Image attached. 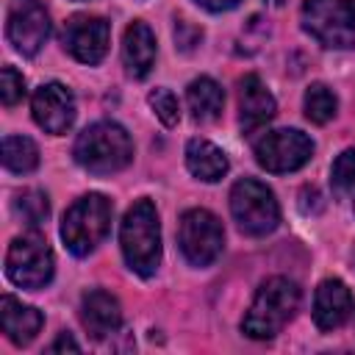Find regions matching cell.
Segmentation results:
<instances>
[{
	"label": "cell",
	"mask_w": 355,
	"mask_h": 355,
	"mask_svg": "<svg viewBox=\"0 0 355 355\" xmlns=\"http://www.w3.org/2000/svg\"><path fill=\"white\" fill-rule=\"evenodd\" d=\"M31 114H33V122L44 130V133H53V136H61L72 128L75 122V97L72 92L53 80V83H42L33 97H31Z\"/></svg>",
	"instance_id": "7c38bea8"
},
{
	"label": "cell",
	"mask_w": 355,
	"mask_h": 355,
	"mask_svg": "<svg viewBox=\"0 0 355 355\" xmlns=\"http://www.w3.org/2000/svg\"><path fill=\"white\" fill-rule=\"evenodd\" d=\"M119 247L130 272L150 277L161 266V222L155 202L141 197L136 200L119 225Z\"/></svg>",
	"instance_id": "6da1fadb"
},
{
	"label": "cell",
	"mask_w": 355,
	"mask_h": 355,
	"mask_svg": "<svg viewBox=\"0 0 355 355\" xmlns=\"http://www.w3.org/2000/svg\"><path fill=\"white\" fill-rule=\"evenodd\" d=\"M6 36L22 55H36L50 36V14L42 0H11L6 17Z\"/></svg>",
	"instance_id": "30bf717a"
},
{
	"label": "cell",
	"mask_w": 355,
	"mask_h": 355,
	"mask_svg": "<svg viewBox=\"0 0 355 355\" xmlns=\"http://www.w3.org/2000/svg\"><path fill=\"white\" fill-rule=\"evenodd\" d=\"M302 108H305V116L316 125H324L336 116L338 111V97L333 94V89H327L324 83H311L305 89V97H302Z\"/></svg>",
	"instance_id": "44dd1931"
},
{
	"label": "cell",
	"mask_w": 355,
	"mask_h": 355,
	"mask_svg": "<svg viewBox=\"0 0 355 355\" xmlns=\"http://www.w3.org/2000/svg\"><path fill=\"white\" fill-rule=\"evenodd\" d=\"M272 3H275V6H280V3H283V0H272Z\"/></svg>",
	"instance_id": "83f0119b"
},
{
	"label": "cell",
	"mask_w": 355,
	"mask_h": 355,
	"mask_svg": "<svg viewBox=\"0 0 355 355\" xmlns=\"http://www.w3.org/2000/svg\"><path fill=\"white\" fill-rule=\"evenodd\" d=\"M122 64L130 78H147L155 64V33L147 22L133 19L122 36Z\"/></svg>",
	"instance_id": "e0dca14e"
},
{
	"label": "cell",
	"mask_w": 355,
	"mask_h": 355,
	"mask_svg": "<svg viewBox=\"0 0 355 355\" xmlns=\"http://www.w3.org/2000/svg\"><path fill=\"white\" fill-rule=\"evenodd\" d=\"M0 97H3V105H8V108L25 97V78L14 67H3V72H0Z\"/></svg>",
	"instance_id": "d4e9b609"
},
{
	"label": "cell",
	"mask_w": 355,
	"mask_h": 355,
	"mask_svg": "<svg viewBox=\"0 0 355 355\" xmlns=\"http://www.w3.org/2000/svg\"><path fill=\"white\" fill-rule=\"evenodd\" d=\"M64 50L80 64H100L111 44V25L97 14H75L64 22L61 31Z\"/></svg>",
	"instance_id": "8fae6325"
},
{
	"label": "cell",
	"mask_w": 355,
	"mask_h": 355,
	"mask_svg": "<svg viewBox=\"0 0 355 355\" xmlns=\"http://www.w3.org/2000/svg\"><path fill=\"white\" fill-rule=\"evenodd\" d=\"M311 155H313V141L297 128L266 130L255 141V161L275 175L297 172L311 161Z\"/></svg>",
	"instance_id": "9c48e42d"
},
{
	"label": "cell",
	"mask_w": 355,
	"mask_h": 355,
	"mask_svg": "<svg viewBox=\"0 0 355 355\" xmlns=\"http://www.w3.org/2000/svg\"><path fill=\"white\" fill-rule=\"evenodd\" d=\"M186 105L197 122H211L225 108V92L214 78H194L186 89Z\"/></svg>",
	"instance_id": "d6986e66"
},
{
	"label": "cell",
	"mask_w": 355,
	"mask_h": 355,
	"mask_svg": "<svg viewBox=\"0 0 355 355\" xmlns=\"http://www.w3.org/2000/svg\"><path fill=\"white\" fill-rule=\"evenodd\" d=\"M53 272H55V258L47 239L39 230H28L8 244L6 275L14 286L39 291L53 280Z\"/></svg>",
	"instance_id": "8992f818"
},
{
	"label": "cell",
	"mask_w": 355,
	"mask_h": 355,
	"mask_svg": "<svg viewBox=\"0 0 355 355\" xmlns=\"http://www.w3.org/2000/svg\"><path fill=\"white\" fill-rule=\"evenodd\" d=\"M330 186L338 197H344L355 189V147H347L336 155V161L330 166Z\"/></svg>",
	"instance_id": "603a6c76"
},
{
	"label": "cell",
	"mask_w": 355,
	"mask_h": 355,
	"mask_svg": "<svg viewBox=\"0 0 355 355\" xmlns=\"http://www.w3.org/2000/svg\"><path fill=\"white\" fill-rule=\"evenodd\" d=\"M186 166L189 172L197 178V180H205V183H216L227 175L230 169V161L227 155L208 139H189L186 144Z\"/></svg>",
	"instance_id": "ac0fdd59"
},
{
	"label": "cell",
	"mask_w": 355,
	"mask_h": 355,
	"mask_svg": "<svg viewBox=\"0 0 355 355\" xmlns=\"http://www.w3.org/2000/svg\"><path fill=\"white\" fill-rule=\"evenodd\" d=\"M178 244L191 266H211L225 247L222 222L205 208H189L178 222Z\"/></svg>",
	"instance_id": "ba28073f"
},
{
	"label": "cell",
	"mask_w": 355,
	"mask_h": 355,
	"mask_svg": "<svg viewBox=\"0 0 355 355\" xmlns=\"http://www.w3.org/2000/svg\"><path fill=\"white\" fill-rule=\"evenodd\" d=\"M352 313V294L344 280L327 277L319 283L313 294V322L319 330H336L341 327Z\"/></svg>",
	"instance_id": "5bb4252c"
},
{
	"label": "cell",
	"mask_w": 355,
	"mask_h": 355,
	"mask_svg": "<svg viewBox=\"0 0 355 355\" xmlns=\"http://www.w3.org/2000/svg\"><path fill=\"white\" fill-rule=\"evenodd\" d=\"M64 349H69V352H80V344H78L69 333H61V336L47 347V352H64Z\"/></svg>",
	"instance_id": "484cf974"
},
{
	"label": "cell",
	"mask_w": 355,
	"mask_h": 355,
	"mask_svg": "<svg viewBox=\"0 0 355 355\" xmlns=\"http://www.w3.org/2000/svg\"><path fill=\"white\" fill-rule=\"evenodd\" d=\"M111 216H114L111 200L105 194L89 191L67 208V214L61 219V241L67 244V250L72 255L83 258L108 236Z\"/></svg>",
	"instance_id": "277c9868"
},
{
	"label": "cell",
	"mask_w": 355,
	"mask_h": 355,
	"mask_svg": "<svg viewBox=\"0 0 355 355\" xmlns=\"http://www.w3.org/2000/svg\"><path fill=\"white\" fill-rule=\"evenodd\" d=\"M300 22L302 31L322 47H355V0H305Z\"/></svg>",
	"instance_id": "5b68a950"
},
{
	"label": "cell",
	"mask_w": 355,
	"mask_h": 355,
	"mask_svg": "<svg viewBox=\"0 0 355 355\" xmlns=\"http://www.w3.org/2000/svg\"><path fill=\"white\" fill-rule=\"evenodd\" d=\"M230 214L239 230L247 236H266L280 225V205L275 191L255 178H241L233 183Z\"/></svg>",
	"instance_id": "52a82bcc"
},
{
	"label": "cell",
	"mask_w": 355,
	"mask_h": 355,
	"mask_svg": "<svg viewBox=\"0 0 355 355\" xmlns=\"http://www.w3.org/2000/svg\"><path fill=\"white\" fill-rule=\"evenodd\" d=\"M42 324H44V316L33 305H25L11 294H3V300H0V327H3V333L11 344L28 347L39 336Z\"/></svg>",
	"instance_id": "2e32d148"
},
{
	"label": "cell",
	"mask_w": 355,
	"mask_h": 355,
	"mask_svg": "<svg viewBox=\"0 0 355 355\" xmlns=\"http://www.w3.org/2000/svg\"><path fill=\"white\" fill-rule=\"evenodd\" d=\"M72 155L92 175H114L133 161V141L122 125L103 119L78 133Z\"/></svg>",
	"instance_id": "3957f363"
},
{
	"label": "cell",
	"mask_w": 355,
	"mask_h": 355,
	"mask_svg": "<svg viewBox=\"0 0 355 355\" xmlns=\"http://www.w3.org/2000/svg\"><path fill=\"white\" fill-rule=\"evenodd\" d=\"M3 166L17 175H28L39 166V147L28 136H6L3 139Z\"/></svg>",
	"instance_id": "ffe728a7"
},
{
	"label": "cell",
	"mask_w": 355,
	"mask_h": 355,
	"mask_svg": "<svg viewBox=\"0 0 355 355\" xmlns=\"http://www.w3.org/2000/svg\"><path fill=\"white\" fill-rule=\"evenodd\" d=\"M300 286L288 277H269L261 283V288L255 291L252 305L247 308L244 319H241V333L255 338V341H266L275 338L297 313L300 308Z\"/></svg>",
	"instance_id": "7a4b0ae2"
},
{
	"label": "cell",
	"mask_w": 355,
	"mask_h": 355,
	"mask_svg": "<svg viewBox=\"0 0 355 355\" xmlns=\"http://www.w3.org/2000/svg\"><path fill=\"white\" fill-rule=\"evenodd\" d=\"M147 103H150L153 114L161 119L164 128H175V125L180 122V103H178V97H175L169 89H164V86L153 89V92L147 94Z\"/></svg>",
	"instance_id": "cb8c5ba5"
},
{
	"label": "cell",
	"mask_w": 355,
	"mask_h": 355,
	"mask_svg": "<svg viewBox=\"0 0 355 355\" xmlns=\"http://www.w3.org/2000/svg\"><path fill=\"white\" fill-rule=\"evenodd\" d=\"M80 322L92 338H108L122 327V308L119 300L103 288H92L83 294L80 302Z\"/></svg>",
	"instance_id": "9a60e30c"
},
{
	"label": "cell",
	"mask_w": 355,
	"mask_h": 355,
	"mask_svg": "<svg viewBox=\"0 0 355 355\" xmlns=\"http://www.w3.org/2000/svg\"><path fill=\"white\" fill-rule=\"evenodd\" d=\"M197 6H202L205 11H230L239 6V0H194Z\"/></svg>",
	"instance_id": "4316f807"
},
{
	"label": "cell",
	"mask_w": 355,
	"mask_h": 355,
	"mask_svg": "<svg viewBox=\"0 0 355 355\" xmlns=\"http://www.w3.org/2000/svg\"><path fill=\"white\" fill-rule=\"evenodd\" d=\"M14 211L19 214V219H22L25 225L39 227V225L47 222V216H50V200H47L44 191H39V189H28V191H22V194L17 197Z\"/></svg>",
	"instance_id": "7402d4cb"
},
{
	"label": "cell",
	"mask_w": 355,
	"mask_h": 355,
	"mask_svg": "<svg viewBox=\"0 0 355 355\" xmlns=\"http://www.w3.org/2000/svg\"><path fill=\"white\" fill-rule=\"evenodd\" d=\"M277 111L272 92L263 86L258 75H244L239 80V125L244 133L261 130Z\"/></svg>",
	"instance_id": "4fadbf2b"
}]
</instances>
